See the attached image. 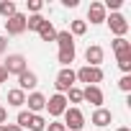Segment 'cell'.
<instances>
[{
	"instance_id": "6da1fadb",
	"label": "cell",
	"mask_w": 131,
	"mask_h": 131,
	"mask_svg": "<svg viewBox=\"0 0 131 131\" xmlns=\"http://www.w3.org/2000/svg\"><path fill=\"white\" fill-rule=\"evenodd\" d=\"M75 80H80V82H85V85H98V82H103V70L100 67H80L77 72H75Z\"/></svg>"
},
{
	"instance_id": "7a4b0ae2",
	"label": "cell",
	"mask_w": 131,
	"mask_h": 131,
	"mask_svg": "<svg viewBox=\"0 0 131 131\" xmlns=\"http://www.w3.org/2000/svg\"><path fill=\"white\" fill-rule=\"evenodd\" d=\"M62 116H64V128L67 131H80L85 126V116H82L80 108H67Z\"/></svg>"
},
{
	"instance_id": "3957f363",
	"label": "cell",
	"mask_w": 131,
	"mask_h": 131,
	"mask_svg": "<svg viewBox=\"0 0 131 131\" xmlns=\"http://www.w3.org/2000/svg\"><path fill=\"white\" fill-rule=\"evenodd\" d=\"M54 88H57V93H67V90H72L75 88V72L70 70V67H64L59 75H57V82H54Z\"/></svg>"
},
{
	"instance_id": "277c9868",
	"label": "cell",
	"mask_w": 131,
	"mask_h": 131,
	"mask_svg": "<svg viewBox=\"0 0 131 131\" xmlns=\"http://www.w3.org/2000/svg\"><path fill=\"white\" fill-rule=\"evenodd\" d=\"M46 111H49V116H62L64 111H67V98H64L62 93H54L49 100H46Z\"/></svg>"
},
{
	"instance_id": "5b68a950",
	"label": "cell",
	"mask_w": 131,
	"mask_h": 131,
	"mask_svg": "<svg viewBox=\"0 0 131 131\" xmlns=\"http://www.w3.org/2000/svg\"><path fill=\"white\" fill-rule=\"evenodd\" d=\"M3 67H5L8 75H21V72H26V57L23 54H10Z\"/></svg>"
},
{
	"instance_id": "8992f818",
	"label": "cell",
	"mask_w": 131,
	"mask_h": 131,
	"mask_svg": "<svg viewBox=\"0 0 131 131\" xmlns=\"http://www.w3.org/2000/svg\"><path fill=\"white\" fill-rule=\"evenodd\" d=\"M105 21H108L111 31L116 34V39H123V34L128 31V21H126L121 13H111V18H105Z\"/></svg>"
},
{
	"instance_id": "52a82bcc",
	"label": "cell",
	"mask_w": 131,
	"mask_h": 131,
	"mask_svg": "<svg viewBox=\"0 0 131 131\" xmlns=\"http://www.w3.org/2000/svg\"><path fill=\"white\" fill-rule=\"evenodd\" d=\"M5 31H8L10 36H18V34H23V31H26V16L16 13V16L5 18Z\"/></svg>"
},
{
	"instance_id": "ba28073f",
	"label": "cell",
	"mask_w": 131,
	"mask_h": 131,
	"mask_svg": "<svg viewBox=\"0 0 131 131\" xmlns=\"http://www.w3.org/2000/svg\"><path fill=\"white\" fill-rule=\"evenodd\" d=\"M82 100H88V103H93L95 108H100V105H103V90H100L98 85H85Z\"/></svg>"
},
{
	"instance_id": "9c48e42d",
	"label": "cell",
	"mask_w": 131,
	"mask_h": 131,
	"mask_svg": "<svg viewBox=\"0 0 131 131\" xmlns=\"http://www.w3.org/2000/svg\"><path fill=\"white\" fill-rule=\"evenodd\" d=\"M26 103H28V113H39V111L46 108V98H44L41 93H31V95L26 98Z\"/></svg>"
},
{
	"instance_id": "30bf717a",
	"label": "cell",
	"mask_w": 131,
	"mask_h": 131,
	"mask_svg": "<svg viewBox=\"0 0 131 131\" xmlns=\"http://www.w3.org/2000/svg\"><path fill=\"white\" fill-rule=\"evenodd\" d=\"M85 59L90 62L88 67H100V62H103V49H100L98 44H93V46H88V51H85Z\"/></svg>"
},
{
	"instance_id": "8fae6325",
	"label": "cell",
	"mask_w": 131,
	"mask_h": 131,
	"mask_svg": "<svg viewBox=\"0 0 131 131\" xmlns=\"http://www.w3.org/2000/svg\"><path fill=\"white\" fill-rule=\"evenodd\" d=\"M95 126H111V121H113V113L111 111H105V108H95V113H93V118H90Z\"/></svg>"
},
{
	"instance_id": "7c38bea8",
	"label": "cell",
	"mask_w": 131,
	"mask_h": 131,
	"mask_svg": "<svg viewBox=\"0 0 131 131\" xmlns=\"http://www.w3.org/2000/svg\"><path fill=\"white\" fill-rule=\"evenodd\" d=\"M18 85H21V90L26 93V90H34V88L39 85V80H36V75H34V72H28V70H26V72H21V75H18Z\"/></svg>"
},
{
	"instance_id": "4fadbf2b",
	"label": "cell",
	"mask_w": 131,
	"mask_h": 131,
	"mask_svg": "<svg viewBox=\"0 0 131 131\" xmlns=\"http://www.w3.org/2000/svg\"><path fill=\"white\" fill-rule=\"evenodd\" d=\"M88 18H90V23H103V21H105V8H103V3H93L90 10H88Z\"/></svg>"
},
{
	"instance_id": "5bb4252c",
	"label": "cell",
	"mask_w": 131,
	"mask_h": 131,
	"mask_svg": "<svg viewBox=\"0 0 131 131\" xmlns=\"http://www.w3.org/2000/svg\"><path fill=\"white\" fill-rule=\"evenodd\" d=\"M54 41L59 44V49H75V39H72L70 31H57V39Z\"/></svg>"
},
{
	"instance_id": "9a60e30c",
	"label": "cell",
	"mask_w": 131,
	"mask_h": 131,
	"mask_svg": "<svg viewBox=\"0 0 131 131\" xmlns=\"http://www.w3.org/2000/svg\"><path fill=\"white\" fill-rule=\"evenodd\" d=\"M39 36H41V41H54V39H57V31H54L51 21H44V23L39 26Z\"/></svg>"
},
{
	"instance_id": "2e32d148",
	"label": "cell",
	"mask_w": 131,
	"mask_h": 131,
	"mask_svg": "<svg viewBox=\"0 0 131 131\" xmlns=\"http://www.w3.org/2000/svg\"><path fill=\"white\" fill-rule=\"evenodd\" d=\"M8 103H10V105H16V108H18V105H23V103H26V93H23L21 88L8 90Z\"/></svg>"
},
{
	"instance_id": "e0dca14e",
	"label": "cell",
	"mask_w": 131,
	"mask_h": 131,
	"mask_svg": "<svg viewBox=\"0 0 131 131\" xmlns=\"http://www.w3.org/2000/svg\"><path fill=\"white\" fill-rule=\"evenodd\" d=\"M18 10H16V3L13 0H3L0 3V16H5V18H10V16H16Z\"/></svg>"
},
{
	"instance_id": "ac0fdd59",
	"label": "cell",
	"mask_w": 131,
	"mask_h": 131,
	"mask_svg": "<svg viewBox=\"0 0 131 131\" xmlns=\"http://www.w3.org/2000/svg\"><path fill=\"white\" fill-rule=\"evenodd\" d=\"M28 128H31V131H44V128H46V121H44V116L34 113V116H31V123H28Z\"/></svg>"
},
{
	"instance_id": "d6986e66",
	"label": "cell",
	"mask_w": 131,
	"mask_h": 131,
	"mask_svg": "<svg viewBox=\"0 0 131 131\" xmlns=\"http://www.w3.org/2000/svg\"><path fill=\"white\" fill-rule=\"evenodd\" d=\"M118 57V67L123 70V72H128L131 70V51H121V54H116Z\"/></svg>"
},
{
	"instance_id": "ffe728a7",
	"label": "cell",
	"mask_w": 131,
	"mask_h": 131,
	"mask_svg": "<svg viewBox=\"0 0 131 131\" xmlns=\"http://www.w3.org/2000/svg\"><path fill=\"white\" fill-rule=\"evenodd\" d=\"M44 21H46V18L36 13V16H31V18H26V28H28V31H39V26H41Z\"/></svg>"
},
{
	"instance_id": "44dd1931",
	"label": "cell",
	"mask_w": 131,
	"mask_h": 131,
	"mask_svg": "<svg viewBox=\"0 0 131 131\" xmlns=\"http://www.w3.org/2000/svg\"><path fill=\"white\" fill-rule=\"evenodd\" d=\"M70 62H75V49H59V64L67 67Z\"/></svg>"
},
{
	"instance_id": "7402d4cb",
	"label": "cell",
	"mask_w": 131,
	"mask_h": 131,
	"mask_svg": "<svg viewBox=\"0 0 131 131\" xmlns=\"http://www.w3.org/2000/svg\"><path fill=\"white\" fill-rule=\"evenodd\" d=\"M113 51H116V54L131 51V41H126V39H113Z\"/></svg>"
},
{
	"instance_id": "603a6c76",
	"label": "cell",
	"mask_w": 131,
	"mask_h": 131,
	"mask_svg": "<svg viewBox=\"0 0 131 131\" xmlns=\"http://www.w3.org/2000/svg\"><path fill=\"white\" fill-rule=\"evenodd\" d=\"M85 31H88V23L85 21H72V34L75 36H82Z\"/></svg>"
},
{
	"instance_id": "cb8c5ba5",
	"label": "cell",
	"mask_w": 131,
	"mask_h": 131,
	"mask_svg": "<svg viewBox=\"0 0 131 131\" xmlns=\"http://www.w3.org/2000/svg\"><path fill=\"white\" fill-rule=\"evenodd\" d=\"M31 116H34V113H28V111H21V113H18V123H16V126L26 128V126L31 123Z\"/></svg>"
},
{
	"instance_id": "d4e9b609",
	"label": "cell",
	"mask_w": 131,
	"mask_h": 131,
	"mask_svg": "<svg viewBox=\"0 0 131 131\" xmlns=\"http://www.w3.org/2000/svg\"><path fill=\"white\" fill-rule=\"evenodd\" d=\"M26 5H28V10H31L34 16H36V13L44 8V3H41V0H26Z\"/></svg>"
},
{
	"instance_id": "484cf974",
	"label": "cell",
	"mask_w": 131,
	"mask_h": 131,
	"mask_svg": "<svg viewBox=\"0 0 131 131\" xmlns=\"http://www.w3.org/2000/svg\"><path fill=\"white\" fill-rule=\"evenodd\" d=\"M118 88H121L123 93H128V90H131V75H123V77L118 80Z\"/></svg>"
},
{
	"instance_id": "4316f807",
	"label": "cell",
	"mask_w": 131,
	"mask_h": 131,
	"mask_svg": "<svg viewBox=\"0 0 131 131\" xmlns=\"http://www.w3.org/2000/svg\"><path fill=\"white\" fill-rule=\"evenodd\" d=\"M70 93V100L72 103H82V90L80 88H72V90H67Z\"/></svg>"
},
{
	"instance_id": "83f0119b",
	"label": "cell",
	"mask_w": 131,
	"mask_h": 131,
	"mask_svg": "<svg viewBox=\"0 0 131 131\" xmlns=\"http://www.w3.org/2000/svg\"><path fill=\"white\" fill-rule=\"evenodd\" d=\"M121 3H123V0H105V3H103V8H121Z\"/></svg>"
},
{
	"instance_id": "f1b7e54d",
	"label": "cell",
	"mask_w": 131,
	"mask_h": 131,
	"mask_svg": "<svg viewBox=\"0 0 131 131\" xmlns=\"http://www.w3.org/2000/svg\"><path fill=\"white\" fill-rule=\"evenodd\" d=\"M44 131H67V128H64V123H49Z\"/></svg>"
},
{
	"instance_id": "f546056e",
	"label": "cell",
	"mask_w": 131,
	"mask_h": 131,
	"mask_svg": "<svg viewBox=\"0 0 131 131\" xmlns=\"http://www.w3.org/2000/svg\"><path fill=\"white\" fill-rule=\"evenodd\" d=\"M5 121H8V108L0 105V126H5Z\"/></svg>"
},
{
	"instance_id": "4dcf8cb0",
	"label": "cell",
	"mask_w": 131,
	"mask_h": 131,
	"mask_svg": "<svg viewBox=\"0 0 131 131\" xmlns=\"http://www.w3.org/2000/svg\"><path fill=\"white\" fill-rule=\"evenodd\" d=\"M0 82H8V72H5L3 64H0Z\"/></svg>"
},
{
	"instance_id": "1f68e13d",
	"label": "cell",
	"mask_w": 131,
	"mask_h": 131,
	"mask_svg": "<svg viewBox=\"0 0 131 131\" xmlns=\"http://www.w3.org/2000/svg\"><path fill=\"white\" fill-rule=\"evenodd\" d=\"M5 46H8V41H5V36H0V54L5 51Z\"/></svg>"
},
{
	"instance_id": "d6a6232c",
	"label": "cell",
	"mask_w": 131,
	"mask_h": 131,
	"mask_svg": "<svg viewBox=\"0 0 131 131\" xmlns=\"http://www.w3.org/2000/svg\"><path fill=\"white\" fill-rule=\"evenodd\" d=\"M5 131H23V128H21V126H16V123H13V126H5Z\"/></svg>"
},
{
	"instance_id": "836d02e7",
	"label": "cell",
	"mask_w": 131,
	"mask_h": 131,
	"mask_svg": "<svg viewBox=\"0 0 131 131\" xmlns=\"http://www.w3.org/2000/svg\"><path fill=\"white\" fill-rule=\"evenodd\" d=\"M118 131H131V128H118Z\"/></svg>"
},
{
	"instance_id": "e575fe53",
	"label": "cell",
	"mask_w": 131,
	"mask_h": 131,
	"mask_svg": "<svg viewBox=\"0 0 131 131\" xmlns=\"http://www.w3.org/2000/svg\"><path fill=\"white\" fill-rule=\"evenodd\" d=\"M0 131H5V126H0Z\"/></svg>"
}]
</instances>
